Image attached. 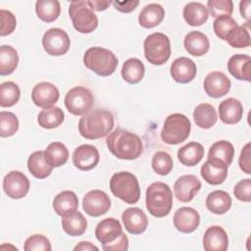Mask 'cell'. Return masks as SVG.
Masks as SVG:
<instances>
[{
    "label": "cell",
    "mask_w": 251,
    "mask_h": 251,
    "mask_svg": "<svg viewBox=\"0 0 251 251\" xmlns=\"http://www.w3.org/2000/svg\"><path fill=\"white\" fill-rule=\"evenodd\" d=\"M69 15L74 27L80 33H90L98 26V18L89 1H72L69 6Z\"/></svg>",
    "instance_id": "7"
},
{
    "label": "cell",
    "mask_w": 251,
    "mask_h": 251,
    "mask_svg": "<svg viewBox=\"0 0 251 251\" xmlns=\"http://www.w3.org/2000/svg\"><path fill=\"white\" fill-rule=\"evenodd\" d=\"M208 12L214 18L220 16H231L233 12V3L231 0H209L207 2Z\"/></svg>",
    "instance_id": "45"
},
{
    "label": "cell",
    "mask_w": 251,
    "mask_h": 251,
    "mask_svg": "<svg viewBox=\"0 0 251 251\" xmlns=\"http://www.w3.org/2000/svg\"><path fill=\"white\" fill-rule=\"evenodd\" d=\"M109 151L118 159L134 160L143 152V143L138 135L123 128H116L107 136Z\"/></svg>",
    "instance_id": "1"
},
{
    "label": "cell",
    "mask_w": 251,
    "mask_h": 251,
    "mask_svg": "<svg viewBox=\"0 0 251 251\" xmlns=\"http://www.w3.org/2000/svg\"><path fill=\"white\" fill-rule=\"evenodd\" d=\"M24 249L25 251H45L52 250L49 239L42 234H33L25 241Z\"/></svg>",
    "instance_id": "46"
},
{
    "label": "cell",
    "mask_w": 251,
    "mask_h": 251,
    "mask_svg": "<svg viewBox=\"0 0 251 251\" xmlns=\"http://www.w3.org/2000/svg\"><path fill=\"white\" fill-rule=\"evenodd\" d=\"M231 86L229 78L222 72H211L204 79V90L208 96L220 98L228 93Z\"/></svg>",
    "instance_id": "16"
},
{
    "label": "cell",
    "mask_w": 251,
    "mask_h": 251,
    "mask_svg": "<svg viewBox=\"0 0 251 251\" xmlns=\"http://www.w3.org/2000/svg\"><path fill=\"white\" fill-rule=\"evenodd\" d=\"M123 233L121 223L114 218H107L98 223L95 228V236L102 244L116 240Z\"/></svg>",
    "instance_id": "22"
},
{
    "label": "cell",
    "mask_w": 251,
    "mask_h": 251,
    "mask_svg": "<svg viewBox=\"0 0 251 251\" xmlns=\"http://www.w3.org/2000/svg\"><path fill=\"white\" fill-rule=\"evenodd\" d=\"M225 41H226L231 47L234 48H246L250 46V34L249 28L243 25H236L226 35Z\"/></svg>",
    "instance_id": "41"
},
{
    "label": "cell",
    "mask_w": 251,
    "mask_h": 251,
    "mask_svg": "<svg viewBox=\"0 0 251 251\" xmlns=\"http://www.w3.org/2000/svg\"><path fill=\"white\" fill-rule=\"evenodd\" d=\"M171 75L178 83H188L194 79L197 74L195 63L187 57L176 59L170 69Z\"/></svg>",
    "instance_id": "19"
},
{
    "label": "cell",
    "mask_w": 251,
    "mask_h": 251,
    "mask_svg": "<svg viewBox=\"0 0 251 251\" xmlns=\"http://www.w3.org/2000/svg\"><path fill=\"white\" fill-rule=\"evenodd\" d=\"M122 220L126 229L131 234H140L144 232L148 226L146 214L137 207L126 209L122 215Z\"/></svg>",
    "instance_id": "20"
},
{
    "label": "cell",
    "mask_w": 251,
    "mask_h": 251,
    "mask_svg": "<svg viewBox=\"0 0 251 251\" xmlns=\"http://www.w3.org/2000/svg\"><path fill=\"white\" fill-rule=\"evenodd\" d=\"M67 110L75 116H84L90 112L94 98L91 91L84 86H75L70 89L65 96Z\"/></svg>",
    "instance_id": "9"
},
{
    "label": "cell",
    "mask_w": 251,
    "mask_h": 251,
    "mask_svg": "<svg viewBox=\"0 0 251 251\" xmlns=\"http://www.w3.org/2000/svg\"><path fill=\"white\" fill-rule=\"evenodd\" d=\"M193 119L196 126L207 129L212 127L217 123L218 116L213 105L209 103H202L195 107L193 112Z\"/></svg>",
    "instance_id": "33"
},
{
    "label": "cell",
    "mask_w": 251,
    "mask_h": 251,
    "mask_svg": "<svg viewBox=\"0 0 251 251\" xmlns=\"http://www.w3.org/2000/svg\"><path fill=\"white\" fill-rule=\"evenodd\" d=\"M228 246V237L226 230L220 226H212L203 235V247L206 251H226Z\"/></svg>",
    "instance_id": "21"
},
{
    "label": "cell",
    "mask_w": 251,
    "mask_h": 251,
    "mask_svg": "<svg viewBox=\"0 0 251 251\" xmlns=\"http://www.w3.org/2000/svg\"><path fill=\"white\" fill-rule=\"evenodd\" d=\"M191 130V123L189 119L179 113H175L167 117L165 120L161 138L170 145L179 144L187 139Z\"/></svg>",
    "instance_id": "6"
},
{
    "label": "cell",
    "mask_w": 251,
    "mask_h": 251,
    "mask_svg": "<svg viewBox=\"0 0 251 251\" xmlns=\"http://www.w3.org/2000/svg\"><path fill=\"white\" fill-rule=\"evenodd\" d=\"M173 207V192L170 186L164 182L156 181L146 189V208L156 218L169 215Z\"/></svg>",
    "instance_id": "3"
},
{
    "label": "cell",
    "mask_w": 251,
    "mask_h": 251,
    "mask_svg": "<svg viewBox=\"0 0 251 251\" xmlns=\"http://www.w3.org/2000/svg\"><path fill=\"white\" fill-rule=\"evenodd\" d=\"M251 150H250V143H247L241 150L238 164L245 174L250 175L251 174Z\"/></svg>",
    "instance_id": "50"
},
{
    "label": "cell",
    "mask_w": 251,
    "mask_h": 251,
    "mask_svg": "<svg viewBox=\"0 0 251 251\" xmlns=\"http://www.w3.org/2000/svg\"><path fill=\"white\" fill-rule=\"evenodd\" d=\"M27 169L34 177L43 179L50 176L53 167L47 163L44 151H35L27 159Z\"/></svg>",
    "instance_id": "29"
},
{
    "label": "cell",
    "mask_w": 251,
    "mask_h": 251,
    "mask_svg": "<svg viewBox=\"0 0 251 251\" xmlns=\"http://www.w3.org/2000/svg\"><path fill=\"white\" fill-rule=\"evenodd\" d=\"M237 25L236 21L230 16H220L215 19L213 23V28L218 37L225 40L227 33L235 27Z\"/></svg>",
    "instance_id": "44"
},
{
    "label": "cell",
    "mask_w": 251,
    "mask_h": 251,
    "mask_svg": "<svg viewBox=\"0 0 251 251\" xmlns=\"http://www.w3.org/2000/svg\"><path fill=\"white\" fill-rule=\"evenodd\" d=\"M29 180L26 176L19 171L8 173L3 179L4 192L13 199L24 198L29 190Z\"/></svg>",
    "instance_id": "12"
},
{
    "label": "cell",
    "mask_w": 251,
    "mask_h": 251,
    "mask_svg": "<svg viewBox=\"0 0 251 251\" xmlns=\"http://www.w3.org/2000/svg\"><path fill=\"white\" fill-rule=\"evenodd\" d=\"M70 37L62 28L53 27L43 34L42 46L51 56H62L66 54L70 49Z\"/></svg>",
    "instance_id": "10"
},
{
    "label": "cell",
    "mask_w": 251,
    "mask_h": 251,
    "mask_svg": "<svg viewBox=\"0 0 251 251\" xmlns=\"http://www.w3.org/2000/svg\"><path fill=\"white\" fill-rule=\"evenodd\" d=\"M201 188L200 180L193 175H184L178 177L174 185L175 196L180 202H190Z\"/></svg>",
    "instance_id": "15"
},
{
    "label": "cell",
    "mask_w": 251,
    "mask_h": 251,
    "mask_svg": "<svg viewBox=\"0 0 251 251\" xmlns=\"http://www.w3.org/2000/svg\"><path fill=\"white\" fill-rule=\"evenodd\" d=\"M234 147L226 140H220L215 142L209 149L208 159H215L224 162L229 166L233 160Z\"/></svg>",
    "instance_id": "38"
},
{
    "label": "cell",
    "mask_w": 251,
    "mask_h": 251,
    "mask_svg": "<svg viewBox=\"0 0 251 251\" xmlns=\"http://www.w3.org/2000/svg\"><path fill=\"white\" fill-rule=\"evenodd\" d=\"M146 60L155 66L165 64L171 56V42L167 35L162 32L149 34L143 43Z\"/></svg>",
    "instance_id": "8"
},
{
    "label": "cell",
    "mask_w": 251,
    "mask_h": 251,
    "mask_svg": "<svg viewBox=\"0 0 251 251\" xmlns=\"http://www.w3.org/2000/svg\"><path fill=\"white\" fill-rule=\"evenodd\" d=\"M99 152L90 144H82L76 147L73 153V163L80 171H90L99 163Z\"/></svg>",
    "instance_id": "14"
},
{
    "label": "cell",
    "mask_w": 251,
    "mask_h": 251,
    "mask_svg": "<svg viewBox=\"0 0 251 251\" xmlns=\"http://www.w3.org/2000/svg\"><path fill=\"white\" fill-rule=\"evenodd\" d=\"M144 74L145 67L143 63L137 58H129L123 65L122 76L126 82L130 84L138 83L143 78Z\"/></svg>",
    "instance_id": "35"
},
{
    "label": "cell",
    "mask_w": 251,
    "mask_h": 251,
    "mask_svg": "<svg viewBox=\"0 0 251 251\" xmlns=\"http://www.w3.org/2000/svg\"><path fill=\"white\" fill-rule=\"evenodd\" d=\"M206 206L216 215L225 214L231 207V197L224 190H215L207 196Z\"/></svg>",
    "instance_id": "32"
},
{
    "label": "cell",
    "mask_w": 251,
    "mask_h": 251,
    "mask_svg": "<svg viewBox=\"0 0 251 251\" xmlns=\"http://www.w3.org/2000/svg\"><path fill=\"white\" fill-rule=\"evenodd\" d=\"M84 66L101 76L111 75L118 66L116 55L103 47H90L83 56Z\"/></svg>",
    "instance_id": "4"
},
{
    "label": "cell",
    "mask_w": 251,
    "mask_h": 251,
    "mask_svg": "<svg viewBox=\"0 0 251 251\" xmlns=\"http://www.w3.org/2000/svg\"><path fill=\"white\" fill-rule=\"evenodd\" d=\"M165 17L164 8L157 3L146 5L138 16V23L145 28H152L162 23Z\"/></svg>",
    "instance_id": "27"
},
{
    "label": "cell",
    "mask_w": 251,
    "mask_h": 251,
    "mask_svg": "<svg viewBox=\"0 0 251 251\" xmlns=\"http://www.w3.org/2000/svg\"><path fill=\"white\" fill-rule=\"evenodd\" d=\"M128 248V238L126 233H122L116 240L102 244V249L104 251H126Z\"/></svg>",
    "instance_id": "49"
},
{
    "label": "cell",
    "mask_w": 251,
    "mask_h": 251,
    "mask_svg": "<svg viewBox=\"0 0 251 251\" xmlns=\"http://www.w3.org/2000/svg\"><path fill=\"white\" fill-rule=\"evenodd\" d=\"M183 18L191 26L201 25L207 22L209 18L208 9L199 2L187 3L183 8Z\"/></svg>",
    "instance_id": "31"
},
{
    "label": "cell",
    "mask_w": 251,
    "mask_h": 251,
    "mask_svg": "<svg viewBox=\"0 0 251 251\" xmlns=\"http://www.w3.org/2000/svg\"><path fill=\"white\" fill-rule=\"evenodd\" d=\"M89 4L93 11H105L108 9V7L111 5V1H105V0H92L89 1Z\"/></svg>",
    "instance_id": "53"
},
{
    "label": "cell",
    "mask_w": 251,
    "mask_h": 251,
    "mask_svg": "<svg viewBox=\"0 0 251 251\" xmlns=\"http://www.w3.org/2000/svg\"><path fill=\"white\" fill-rule=\"evenodd\" d=\"M82 208L91 217H99L106 214L111 208L110 197L102 190L88 191L82 199Z\"/></svg>",
    "instance_id": "11"
},
{
    "label": "cell",
    "mask_w": 251,
    "mask_h": 251,
    "mask_svg": "<svg viewBox=\"0 0 251 251\" xmlns=\"http://www.w3.org/2000/svg\"><path fill=\"white\" fill-rule=\"evenodd\" d=\"M19 129V120L12 112L2 111L0 113V135L9 137L14 135Z\"/></svg>",
    "instance_id": "43"
},
{
    "label": "cell",
    "mask_w": 251,
    "mask_h": 251,
    "mask_svg": "<svg viewBox=\"0 0 251 251\" xmlns=\"http://www.w3.org/2000/svg\"><path fill=\"white\" fill-rule=\"evenodd\" d=\"M183 45L188 54L195 57H200L209 51L210 41L208 36L203 32L192 30L185 35Z\"/></svg>",
    "instance_id": "25"
},
{
    "label": "cell",
    "mask_w": 251,
    "mask_h": 251,
    "mask_svg": "<svg viewBox=\"0 0 251 251\" xmlns=\"http://www.w3.org/2000/svg\"><path fill=\"white\" fill-rule=\"evenodd\" d=\"M44 154L47 163L53 168L65 165L69 159V150L67 146L59 141L50 143L45 149Z\"/></svg>",
    "instance_id": "34"
},
{
    "label": "cell",
    "mask_w": 251,
    "mask_h": 251,
    "mask_svg": "<svg viewBox=\"0 0 251 251\" xmlns=\"http://www.w3.org/2000/svg\"><path fill=\"white\" fill-rule=\"evenodd\" d=\"M234 196L242 202H250L251 201V179L245 178L237 182L233 189Z\"/></svg>",
    "instance_id": "48"
},
{
    "label": "cell",
    "mask_w": 251,
    "mask_h": 251,
    "mask_svg": "<svg viewBox=\"0 0 251 251\" xmlns=\"http://www.w3.org/2000/svg\"><path fill=\"white\" fill-rule=\"evenodd\" d=\"M21 91L13 81H6L0 85V105L1 107H12L18 103Z\"/></svg>",
    "instance_id": "40"
},
{
    "label": "cell",
    "mask_w": 251,
    "mask_h": 251,
    "mask_svg": "<svg viewBox=\"0 0 251 251\" xmlns=\"http://www.w3.org/2000/svg\"><path fill=\"white\" fill-rule=\"evenodd\" d=\"M110 189L114 196L127 204H135L140 198V187L136 176L129 172H120L112 176Z\"/></svg>",
    "instance_id": "5"
},
{
    "label": "cell",
    "mask_w": 251,
    "mask_h": 251,
    "mask_svg": "<svg viewBox=\"0 0 251 251\" xmlns=\"http://www.w3.org/2000/svg\"><path fill=\"white\" fill-rule=\"evenodd\" d=\"M65 119L64 112L61 108L53 106L48 109L42 110L37 117L39 126L43 128L52 129L59 126Z\"/></svg>",
    "instance_id": "39"
},
{
    "label": "cell",
    "mask_w": 251,
    "mask_h": 251,
    "mask_svg": "<svg viewBox=\"0 0 251 251\" xmlns=\"http://www.w3.org/2000/svg\"><path fill=\"white\" fill-rule=\"evenodd\" d=\"M243 115L241 102L235 98H227L219 105V116L221 121L226 125H234L240 122Z\"/></svg>",
    "instance_id": "24"
},
{
    "label": "cell",
    "mask_w": 251,
    "mask_h": 251,
    "mask_svg": "<svg viewBox=\"0 0 251 251\" xmlns=\"http://www.w3.org/2000/svg\"><path fill=\"white\" fill-rule=\"evenodd\" d=\"M204 157V147L199 142H189L177 151L178 161L187 167L196 166Z\"/></svg>",
    "instance_id": "28"
},
{
    "label": "cell",
    "mask_w": 251,
    "mask_h": 251,
    "mask_svg": "<svg viewBox=\"0 0 251 251\" xmlns=\"http://www.w3.org/2000/svg\"><path fill=\"white\" fill-rule=\"evenodd\" d=\"M60 92L58 88L51 82H39L31 91V99L33 103L40 108L48 109L58 101Z\"/></svg>",
    "instance_id": "13"
},
{
    "label": "cell",
    "mask_w": 251,
    "mask_h": 251,
    "mask_svg": "<svg viewBox=\"0 0 251 251\" xmlns=\"http://www.w3.org/2000/svg\"><path fill=\"white\" fill-rule=\"evenodd\" d=\"M114 7L116 10L122 12V13H130L133 10L136 9V7L139 5L138 0H130V1H115L113 2Z\"/></svg>",
    "instance_id": "51"
},
{
    "label": "cell",
    "mask_w": 251,
    "mask_h": 251,
    "mask_svg": "<svg viewBox=\"0 0 251 251\" xmlns=\"http://www.w3.org/2000/svg\"><path fill=\"white\" fill-rule=\"evenodd\" d=\"M75 251H98L99 248L89 241H81L74 248Z\"/></svg>",
    "instance_id": "54"
},
{
    "label": "cell",
    "mask_w": 251,
    "mask_h": 251,
    "mask_svg": "<svg viewBox=\"0 0 251 251\" xmlns=\"http://www.w3.org/2000/svg\"><path fill=\"white\" fill-rule=\"evenodd\" d=\"M19 63L17 50L10 45L0 47V75H8L14 73Z\"/></svg>",
    "instance_id": "37"
},
{
    "label": "cell",
    "mask_w": 251,
    "mask_h": 251,
    "mask_svg": "<svg viewBox=\"0 0 251 251\" xmlns=\"http://www.w3.org/2000/svg\"><path fill=\"white\" fill-rule=\"evenodd\" d=\"M62 227L67 234L71 236H79L86 230L87 221L84 216L76 210L72 214L62 217Z\"/></svg>",
    "instance_id": "30"
},
{
    "label": "cell",
    "mask_w": 251,
    "mask_h": 251,
    "mask_svg": "<svg viewBox=\"0 0 251 251\" xmlns=\"http://www.w3.org/2000/svg\"><path fill=\"white\" fill-rule=\"evenodd\" d=\"M114 126L113 114L96 109L82 116L78 122V131L86 139H99L111 132Z\"/></svg>",
    "instance_id": "2"
},
{
    "label": "cell",
    "mask_w": 251,
    "mask_h": 251,
    "mask_svg": "<svg viewBox=\"0 0 251 251\" xmlns=\"http://www.w3.org/2000/svg\"><path fill=\"white\" fill-rule=\"evenodd\" d=\"M227 168L224 162L215 159H207L201 167V176L212 185L223 183L227 176Z\"/></svg>",
    "instance_id": "18"
},
{
    "label": "cell",
    "mask_w": 251,
    "mask_h": 251,
    "mask_svg": "<svg viewBox=\"0 0 251 251\" xmlns=\"http://www.w3.org/2000/svg\"><path fill=\"white\" fill-rule=\"evenodd\" d=\"M227 70L238 80H251V58L244 54H235L227 62Z\"/></svg>",
    "instance_id": "23"
},
{
    "label": "cell",
    "mask_w": 251,
    "mask_h": 251,
    "mask_svg": "<svg viewBox=\"0 0 251 251\" xmlns=\"http://www.w3.org/2000/svg\"><path fill=\"white\" fill-rule=\"evenodd\" d=\"M154 172L160 176H166L174 168V162L171 155L165 151H158L152 157L151 162Z\"/></svg>",
    "instance_id": "42"
},
{
    "label": "cell",
    "mask_w": 251,
    "mask_h": 251,
    "mask_svg": "<svg viewBox=\"0 0 251 251\" xmlns=\"http://www.w3.org/2000/svg\"><path fill=\"white\" fill-rule=\"evenodd\" d=\"M78 198L74 191L64 190L53 199V209L61 217L72 214L77 210Z\"/></svg>",
    "instance_id": "26"
},
{
    "label": "cell",
    "mask_w": 251,
    "mask_h": 251,
    "mask_svg": "<svg viewBox=\"0 0 251 251\" xmlns=\"http://www.w3.org/2000/svg\"><path fill=\"white\" fill-rule=\"evenodd\" d=\"M1 36H6L11 34L16 28L17 21L13 13L5 9H1Z\"/></svg>",
    "instance_id": "47"
},
{
    "label": "cell",
    "mask_w": 251,
    "mask_h": 251,
    "mask_svg": "<svg viewBox=\"0 0 251 251\" xmlns=\"http://www.w3.org/2000/svg\"><path fill=\"white\" fill-rule=\"evenodd\" d=\"M250 7H251V2L249 0H243L239 3L240 14H241L242 18H244L249 23H250V19H251Z\"/></svg>",
    "instance_id": "52"
},
{
    "label": "cell",
    "mask_w": 251,
    "mask_h": 251,
    "mask_svg": "<svg viewBox=\"0 0 251 251\" xmlns=\"http://www.w3.org/2000/svg\"><path fill=\"white\" fill-rule=\"evenodd\" d=\"M35 12L41 21L52 23L60 16V2L57 0H38L35 3Z\"/></svg>",
    "instance_id": "36"
},
{
    "label": "cell",
    "mask_w": 251,
    "mask_h": 251,
    "mask_svg": "<svg viewBox=\"0 0 251 251\" xmlns=\"http://www.w3.org/2000/svg\"><path fill=\"white\" fill-rule=\"evenodd\" d=\"M200 224L198 212L191 207H181L174 215V226L182 233L194 231Z\"/></svg>",
    "instance_id": "17"
}]
</instances>
